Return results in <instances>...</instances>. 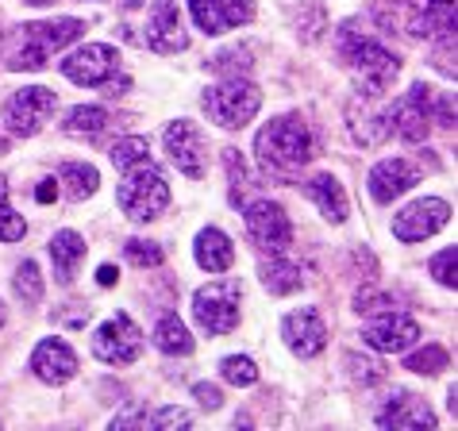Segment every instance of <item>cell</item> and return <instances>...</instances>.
Here are the masks:
<instances>
[{
    "label": "cell",
    "mask_w": 458,
    "mask_h": 431,
    "mask_svg": "<svg viewBox=\"0 0 458 431\" xmlns=\"http://www.w3.org/2000/svg\"><path fill=\"white\" fill-rule=\"evenodd\" d=\"M123 255L131 266H139V270H155V266H162V247L158 243H150V239H127V247H123Z\"/></svg>",
    "instance_id": "cell-35"
},
{
    "label": "cell",
    "mask_w": 458,
    "mask_h": 431,
    "mask_svg": "<svg viewBox=\"0 0 458 431\" xmlns=\"http://www.w3.org/2000/svg\"><path fill=\"white\" fill-rule=\"evenodd\" d=\"M47 250H50V266H55V282L70 285L73 274H78V266L85 262V239L66 227V232H55Z\"/></svg>",
    "instance_id": "cell-23"
},
{
    "label": "cell",
    "mask_w": 458,
    "mask_h": 431,
    "mask_svg": "<svg viewBox=\"0 0 458 431\" xmlns=\"http://www.w3.org/2000/svg\"><path fill=\"white\" fill-rule=\"evenodd\" d=\"M193 424V416H189L185 409H158V412H147V427H155V431H170V427H189Z\"/></svg>",
    "instance_id": "cell-40"
},
{
    "label": "cell",
    "mask_w": 458,
    "mask_h": 431,
    "mask_svg": "<svg viewBox=\"0 0 458 431\" xmlns=\"http://www.w3.org/2000/svg\"><path fill=\"white\" fill-rule=\"evenodd\" d=\"M143 351V332L135 327V320L127 312H116L112 320H105L93 332V354L108 366H127L139 359Z\"/></svg>",
    "instance_id": "cell-11"
},
{
    "label": "cell",
    "mask_w": 458,
    "mask_h": 431,
    "mask_svg": "<svg viewBox=\"0 0 458 431\" xmlns=\"http://www.w3.org/2000/svg\"><path fill=\"white\" fill-rule=\"evenodd\" d=\"M23 235H28V224H23V216L12 212L8 200L0 197V243H20Z\"/></svg>",
    "instance_id": "cell-39"
},
{
    "label": "cell",
    "mask_w": 458,
    "mask_h": 431,
    "mask_svg": "<svg viewBox=\"0 0 458 431\" xmlns=\"http://www.w3.org/2000/svg\"><path fill=\"white\" fill-rule=\"evenodd\" d=\"M447 409H451V412H458V385H451V389H447Z\"/></svg>",
    "instance_id": "cell-47"
},
{
    "label": "cell",
    "mask_w": 458,
    "mask_h": 431,
    "mask_svg": "<svg viewBox=\"0 0 458 431\" xmlns=\"http://www.w3.org/2000/svg\"><path fill=\"white\" fill-rule=\"evenodd\" d=\"M451 220V205L443 197H420L412 205H404L397 216H393V235L401 243H424L436 232H443Z\"/></svg>",
    "instance_id": "cell-12"
},
{
    "label": "cell",
    "mask_w": 458,
    "mask_h": 431,
    "mask_svg": "<svg viewBox=\"0 0 458 431\" xmlns=\"http://www.w3.org/2000/svg\"><path fill=\"white\" fill-rule=\"evenodd\" d=\"M116 427H147V412L143 409H127L120 416H112V431Z\"/></svg>",
    "instance_id": "cell-44"
},
{
    "label": "cell",
    "mask_w": 458,
    "mask_h": 431,
    "mask_svg": "<svg viewBox=\"0 0 458 431\" xmlns=\"http://www.w3.org/2000/svg\"><path fill=\"white\" fill-rule=\"evenodd\" d=\"M116 205L127 220H135V224H150L166 212L170 185L155 162L143 158V162H135L131 170H123V182L116 189Z\"/></svg>",
    "instance_id": "cell-3"
},
{
    "label": "cell",
    "mask_w": 458,
    "mask_h": 431,
    "mask_svg": "<svg viewBox=\"0 0 458 431\" xmlns=\"http://www.w3.org/2000/svg\"><path fill=\"white\" fill-rule=\"evenodd\" d=\"M31 374L47 385H66L73 374H78V354L66 339H43L39 347L31 351Z\"/></svg>",
    "instance_id": "cell-20"
},
{
    "label": "cell",
    "mask_w": 458,
    "mask_h": 431,
    "mask_svg": "<svg viewBox=\"0 0 458 431\" xmlns=\"http://www.w3.org/2000/svg\"><path fill=\"white\" fill-rule=\"evenodd\" d=\"M147 155H150L147 135H127V139H120V143L108 150V158H112V166H116V170H131L135 162H143Z\"/></svg>",
    "instance_id": "cell-33"
},
{
    "label": "cell",
    "mask_w": 458,
    "mask_h": 431,
    "mask_svg": "<svg viewBox=\"0 0 458 431\" xmlns=\"http://www.w3.org/2000/svg\"><path fill=\"white\" fill-rule=\"evenodd\" d=\"M335 46H339L343 62H347V66L362 78L359 97H381V93H386V89L393 85V78L401 73L397 55L381 46L374 35H362V31H359V20H347V23H343L339 35H335Z\"/></svg>",
    "instance_id": "cell-2"
},
{
    "label": "cell",
    "mask_w": 458,
    "mask_h": 431,
    "mask_svg": "<svg viewBox=\"0 0 458 431\" xmlns=\"http://www.w3.org/2000/svg\"><path fill=\"white\" fill-rule=\"evenodd\" d=\"M259 277H262L266 293H274V297H289V293H297V289L304 285V270H301L297 262L282 258V255H274L270 262H262L259 266Z\"/></svg>",
    "instance_id": "cell-25"
},
{
    "label": "cell",
    "mask_w": 458,
    "mask_h": 431,
    "mask_svg": "<svg viewBox=\"0 0 458 431\" xmlns=\"http://www.w3.org/2000/svg\"><path fill=\"white\" fill-rule=\"evenodd\" d=\"M143 43L155 50V55H182L189 46L177 0H155V8H150V16H147V28H143Z\"/></svg>",
    "instance_id": "cell-14"
},
{
    "label": "cell",
    "mask_w": 458,
    "mask_h": 431,
    "mask_svg": "<svg viewBox=\"0 0 458 431\" xmlns=\"http://www.w3.org/2000/svg\"><path fill=\"white\" fill-rule=\"evenodd\" d=\"M254 150H259L262 166L289 173L312 158V131L297 116H277L254 135Z\"/></svg>",
    "instance_id": "cell-4"
},
{
    "label": "cell",
    "mask_w": 458,
    "mask_h": 431,
    "mask_svg": "<svg viewBox=\"0 0 458 431\" xmlns=\"http://www.w3.org/2000/svg\"><path fill=\"white\" fill-rule=\"evenodd\" d=\"M55 197H58V182H55V177L39 182V189H35V200H39V205H50Z\"/></svg>",
    "instance_id": "cell-45"
},
{
    "label": "cell",
    "mask_w": 458,
    "mask_h": 431,
    "mask_svg": "<svg viewBox=\"0 0 458 431\" xmlns=\"http://www.w3.org/2000/svg\"><path fill=\"white\" fill-rule=\"evenodd\" d=\"M239 300L243 289L239 282H212L193 293V320L205 335H227L239 327Z\"/></svg>",
    "instance_id": "cell-6"
},
{
    "label": "cell",
    "mask_w": 458,
    "mask_h": 431,
    "mask_svg": "<svg viewBox=\"0 0 458 431\" xmlns=\"http://www.w3.org/2000/svg\"><path fill=\"white\" fill-rule=\"evenodd\" d=\"M377 427L386 431H420V427H436V412L428 409L424 397H416L409 389H393V397L377 409Z\"/></svg>",
    "instance_id": "cell-16"
},
{
    "label": "cell",
    "mask_w": 458,
    "mask_h": 431,
    "mask_svg": "<svg viewBox=\"0 0 458 431\" xmlns=\"http://www.w3.org/2000/svg\"><path fill=\"white\" fill-rule=\"evenodd\" d=\"M85 31L81 20H39V23H20V28H12L4 39H0V58H4L8 70H43L50 58L58 55L62 46H70L78 35Z\"/></svg>",
    "instance_id": "cell-1"
},
{
    "label": "cell",
    "mask_w": 458,
    "mask_h": 431,
    "mask_svg": "<svg viewBox=\"0 0 458 431\" xmlns=\"http://www.w3.org/2000/svg\"><path fill=\"white\" fill-rule=\"evenodd\" d=\"M120 4H123L127 12H131V8H139V4H143V0H120Z\"/></svg>",
    "instance_id": "cell-48"
},
{
    "label": "cell",
    "mask_w": 458,
    "mask_h": 431,
    "mask_svg": "<svg viewBox=\"0 0 458 431\" xmlns=\"http://www.w3.org/2000/svg\"><path fill=\"white\" fill-rule=\"evenodd\" d=\"M409 35L416 39H454V0H420Z\"/></svg>",
    "instance_id": "cell-21"
},
{
    "label": "cell",
    "mask_w": 458,
    "mask_h": 431,
    "mask_svg": "<svg viewBox=\"0 0 458 431\" xmlns=\"http://www.w3.org/2000/svg\"><path fill=\"white\" fill-rule=\"evenodd\" d=\"M304 193L316 200V208L327 224H343L347 220V193H343V185L335 182L332 173H316L309 185H304Z\"/></svg>",
    "instance_id": "cell-24"
},
{
    "label": "cell",
    "mask_w": 458,
    "mask_h": 431,
    "mask_svg": "<svg viewBox=\"0 0 458 431\" xmlns=\"http://www.w3.org/2000/svg\"><path fill=\"white\" fill-rule=\"evenodd\" d=\"M393 308H397V297H389V293H370V289H362V293L354 297V312H366V316L393 312Z\"/></svg>",
    "instance_id": "cell-41"
},
{
    "label": "cell",
    "mask_w": 458,
    "mask_h": 431,
    "mask_svg": "<svg viewBox=\"0 0 458 431\" xmlns=\"http://www.w3.org/2000/svg\"><path fill=\"white\" fill-rule=\"evenodd\" d=\"M189 12L205 35H224L254 20V0H189Z\"/></svg>",
    "instance_id": "cell-18"
},
{
    "label": "cell",
    "mask_w": 458,
    "mask_h": 431,
    "mask_svg": "<svg viewBox=\"0 0 458 431\" xmlns=\"http://www.w3.org/2000/svg\"><path fill=\"white\" fill-rule=\"evenodd\" d=\"M447 366H451V354H447V347H439V343H428L424 351L404 354V370H412V374H439V370H447Z\"/></svg>",
    "instance_id": "cell-30"
},
{
    "label": "cell",
    "mask_w": 458,
    "mask_h": 431,
    "mask_svg": "<svg viewBox=\"0 0 458 431\" xmlns=\"http://www.w3.org/2000/svg\"><path fill=\"white\" fill-rule=\"evenodd\" d=\"M116 277H120L116 266H100V270H97V282L105 285V289H108V285H116Z\"/></svg>",
    "instance_id": "cell-46"
},
{
    "label": "cell",
    "mask_w": 458,
    "mask_h": 431,
    "mask_svg": "<svg viewBox=\"0 0 458 431\" xmlns=\"http://www.w3.org/2000/svg\"><path fill=\"white\" fill-rule=\"evenodd\" d=\"M282 339L297 359H316L327 347V324L316 308H297L282 320Z\"/></svg>",
    "instance_id": "cell-17"
},
{
    "label": "cell",
    "mask_w": 458,
    "mask_h": 431,
    "mask_svg": "<svg viewBox=\"0 0 458 431\" xmlns=\"http://www.w3.org/2000/svg\"><path fill=\"white\" fill-rule=\"evenodd\" d=\"M155 347L162 354H193V335L177 316H162L155 327Z\"/></svg>",
    "instance_id": "cell-27"
},
{
    "label": "cell",
    "mask_w": 458,
    "mask_h": 431,
    "mask_svg": "<svg viewBox=\"0 0 458 431\" xmlns=\"http://www.w3.org/2000/svg\"><path fill=\"white\" fill-rule=\"evenodd\" d=\"M23 4H35V8H43V4H55V0H23Z\"/></svg>",
    "instance_id": "cell-49"
},
{
    "label": "cell",
    "mask_w": 458,
    "mask_h": 431,
    "mask_svg": "<svg viewBox=\"0 0 458 431\" xmlns=\"http://www.w3.org/2000/svg\"><path fill=\"white\" fill-rule=\"evenodd\" d=\"M431 123L436 128H454V100L451 93H436V100H431Z\"/></svg>",
    "instance_id": "cell-42"
},
{
    "label": "cell",
    "mask_w": 458,
    "mask_h": 431,
    "mask_svg": "<svg viewBox=\"0 0 458 431\" xmlns=\"http://www.w3.org/2000/svg\"><path fill=\"white\" fill-rule=\"evenodd\" d=\"M58 185L66 189L73 200H85V197H93V193H97L100 173L89 166V162H66V166L58 170Z\"/></svg>",
    "instance_id": "cell-26"
},
{
    "label": "cell",
    "mask_w": 458,
    "mask_h": 431,
    "mask_svg": "<svg viewBox=\"0 0 458 431\" xmlns=\"http://www.w3.org/2000/svg\"><path fill=\"white\" fill-rule=\"evenodd\" d=\"M162 147H166L170 162L177 166V173L185 177H205V135L193 120H174L166 135H162Z\"/></svg>",
    "instance_id": "cell-15"
},
{
    "label": "cell",
    "mask_w": 458,
    "mask_h": 431,
    "mask_svg": "<svg viewBox=\"0 0 458 431\" xmlns=\"http://www.w3.org/2000/svg\"><path fill=\"white\" fill-rule=\"evenodd\" d=\"M431 100H436V89L416 81L409 93H401L393 105L386 108V123H389V135H397L401 143H424L428 131H431Z\"/></svg>",
    "instance_id": "cell-7"
},
{
    "label": "cell",
    "mask_w": 458,
    "mask_h": 431,
    "mask_svg": "<svg viewBox=\"0 0 458 431\" xmlns=\"http://www.w3.org/2000/svg\"><path fill=\"white\" fill-rule=\"evenodd\" d=\"M4 316H8V312H4V304H0V327H4Z\"/></svg>",
    "instance_id": "cell-51"
},
{
    "label": "cell",
    "mask_w": 458,
    "mask_h": 431,
    "mask_svg": "<svg viewBox=\"0 0 458 431\" xmlns=\"http://www.w3.org/2000/svg\"><path fill=\"white\" fill-rule=\"evenodd\" d=\"M347 120H351V135H354V143H362V147H377V143H386L389 139V123H386V112H347Z\"/></svg>",
    "instance_id": "cell-29"
},
{
    "label": "cell",
    "mask_w": 458,
    "mask_h": 431,
    "mask_svg": "<svg viewBox=\"0 0 458 431\" xmlns=\"http://www.w3.org/2000/svg\"><path fill=\"white\" fill-rule=\"evenodd\" d=\"M208 66L216 73H224V78H247V73H250V55H247V50H220Z\"/></svg>",
    "instance_id": "cell-37"
},
{
    "label": "cell",
    "mask_w": 458,
    "mask_h": 431,
    "mask_svg": "<svg viewBox=\"0 0 458 431\" xmlns=\"http://www.w3.org/2000/svg\"><path fill=\"white\" fill-rule=\"evenodd\" d=\"M420 339V324L412 316H404L401 308L377 312V320L362 327V343L377 354H404Z\"/></svg>",
    "instance_id": "cell-13"
},
{
    "label": "cell",
    "mask_w": 458,
    "mask_h": 431,
    "mask_svg": "<svg viewBox=\"0 0 458 431\" xmlns=\"http://www.w3.org/2000/svg\"><path fill=\"white\" fill-rule=\"evenodd\" d=\"M12 285H16V297L23 304H39L43 300V274H39V266H35L31 258H23L16 266V277H12Z\"/></svg>",
    "instance_id": "cell-31"
},
{
    "label": "cell",
    "mask_w": 458,
    "mask_h": 431,
    "mask_svg": "<svg viewBox=\"0 0 458 431\" xmlns=\"http://www.w3.org/2000/svg\"><path fill=\"white\" fill-rule=\"evenodd\" d=\"M66 135H78V139H93L108 128V112L100 108V105H78V108H70V116H66Z\"/></svg>",
    "instance_id": "cell-28"
},
{
    "label": "cell",
    "mask_w": 458,
    "mask_h": 431,
    "mask_svg": "<svg viewBox=\"0 0 458 431\" xmlns=\"http://www.w3.org/2000/svg\"><path fill=\"white\" fill-rule=\"evenodd\" d=\"M58 66L73 85L105 89L120 73V55H116V46H108V43H85L81 50H73L70 58H62Z\"/></svg>",
    "instance_id": "cell-10"
},
{
    "label": "cell",
    "mask_w": 458,
    "mask_h": 431,
    "mask_svg": "<svg viewBox=\"0 0 458 431\" xmlns=\"http://www.w3.org/2000/svg\"><path fill=\"white\" fill-rule=\"evenodd\" d=\"M8 193V182H4V173H0V197H4Z\"/></svg>",
    "instance_id": "cell-50"
},
{
    "label": "cell",
    "mask_w": 458,
    "mask_h": 431,
    "mask_svg": "<svg viewBox=\"0 0 458 431\" xmlns=\"http://www.w3.org/2000/svg\"><path fill=\"white\" fill-rule=\"evenodd\" d=\"M220 377L227 385L247 389V385L259 382V366H254V359H247V354H227V359L220 362Z\"/></svg>",
    "instance_id": "cell-32"
},
{
    "label": "cell",
    "mask_w": 458,
    "mask_h": 431,
    "mask_svg": "<svg viewBox=\"0 0 458 431\" xmlns=\"http://www.w3.org/2000/svg\"><path fill=\"white\" fill-rule=\"evenodd\" d=\"M193 258L205 274H227L235 262V247L232 239H227L220 227H205V232H197V243H193Z\"/></svg>",
    "instance_id": "cell-22"
},
{
    "label": "cell",
    "mask_w": 458,
    "mask_h": 431,
    "mask_svg": "<svg viewBox=\"0 0 458 431\" xmlns=\"http://www.w3.org/2000/svg\"><path fill=\"white\" fill-rule=\"evenodd\" d=\"M243 224H247V235L259 243L262 250L270 255H285L289 243H293V224L285 208L270 197H259V200H243Z\"/></svg>",
    "instance_id": "cell-9"
},
{
    "label": "cell",
    "mask_w": 458,
    "mask_h": 431,
    "mask_svg": "<svg viewBox=\"0 0 458 431\" xmlns=\"http://www.w3.org/2000/svg\"><path fill=\"white\" fill-rule=\"evenodd\" d=\"M224 166H227V177H232V200H235V205H243V197L250 189V173H247L243 155H239L235 147H227L224 150Z\"/></svg>",
    "instance_id": "cell-34"
},
{
    "label": "cell",
    "mask_w": 458,
    "mask_h": 431,
    "mask_svg": "<svg viewBox=\"0 0 458 431\" xmlns=\"http://www.w3.org/2000/svg\"><path fill=\"white\" fill-rule=\"evenodd\" d=\"M193 397H197L200 409H208V412H216V409L224 404L220 385H212V382H197V385H193Z\"/></svg>",
    "instance_id": "cell-43"
},
{
    "label": "cell",
    "mask_w": 458,
    "mask_h": 431,
    "mask_svg": "<svg viewBox=\"0 0 458 431\" xmlns=\"http://www.w3.org/2000/svg\"><path fill=\"white\" fill-rule=\"evenodd\" d=\"M205 112H208V120L216 123V128H224V131H239V128H247V123L259 116V108H262V89L247 81V78H224V81H216L212 89H205Z\"/></svg>",
    "instance_id": "cell-5"
},
{
    "label": "cell",
    "mask_w": 458,
    "mask_h": 431,
    "mask_svg": "<svg viewBox=\"0 0 458 431\" xmlns=\"http://www.w3.org/2000/svg\"><path fill=\"white\" fill-rule=\"evenodd\" d=\"M416 182H420V166L409 162V158H381L377 166L370 170V177H366L370 197L377 200V205H393V200L409 193Z\"/></svg>",
    "instance_id": "cell-19"
},
{
    "label": "cell",
    "mask_w": 458,
    "mask_h": 431,
    "mask_svg": "<svg viewBox=\"0 0 458 431\" xmlns=\"http://www.w3.org/2000/svg\"><path fill=\"white\" fill-rule=\"evenodd\" d=\"M428 270H431V277L443 285V289H454L458 285V250L454 247H443L439 255H431V262H428Z\"/></svg>",
    "instance_id": "cell-36"
},
{
    "label": "cell",
    "mask_w": 458,
    "mask_h": 431,
    "mask_svg": "<svg viewBox=\"0 0 458 431\" xmlns=\"http://www.w3.org/2000/svg\"><path fill=\"white\" fill-rule=\"evenodd\" d=\"M347 366H351V377L359 385H377L386 382V366L374 362V359H359V354H347Z\"/></svg>",
    "instance_id": "cell-38"
},
{
    "label": "cell",
    "mask_w": 458,
    "mask_h": 431,
    "mask_svg": "<svg viewBox=\"0 0 458 431\" xmlns=\"http://www.w3.org/2000/svg\"><path fill=\"white\" fill-rule=\"evenodd\" d=\"M55 108H58V97L50 93V89H43V85L16 89V93L8 97V105H4V128H8V135H16V139H31L50 123Z\"/></svg>",
    "instance_id": "cell-8"
}]
</instances>
